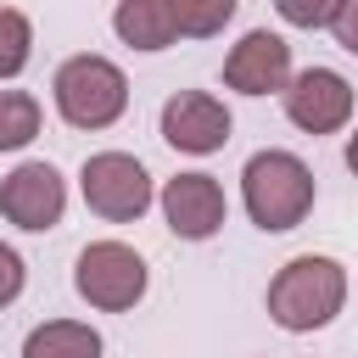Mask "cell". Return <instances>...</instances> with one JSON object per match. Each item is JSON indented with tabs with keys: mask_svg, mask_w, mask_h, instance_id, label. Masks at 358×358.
I'll return each instance as SVG.
<instances>
[{
	"mask_svg": "<svg viewBox=\"0 0 358 358\" xmlns=\"http://www.w3.org/2000/svg\"><path fill=\"white\" fill-rule=\"evenodd\" d=\"M78 196L106 224H134L157 207V179L134 151H90L78 168Z\"/></svg>",
	"mask_w": 358,
	"mask_h": 358,
	"instance_id": "obj_5",
	"label": "cell"
},
{
	"mask_svg": "<svg viewBox=\"0 0 358 358\" xmlns=\"http://www.w3.org/2000/svg\"><path fill=\"white\" fill-rule=\"evenodd\" d=\"M22 291H28V263H22V252H17L11 241H0V313H6Z\"/></svg>",
	"mask_w": 358,
	"mask_h": 358,
	"instance_id": "obj_17",
	"label": "cell"
},
{
	"mask_svg": "<svg viewBox=\"0 0 358 358\" xmlns=\"http://www.w3.org/2000/svg\"><path fill=\"white\" fill-rule=\"evenodd\" d=\"M157 134H162L179 157H213V151L229 145V134H235V112H229L224 95H213V90H179V95L162 101V112H157Z\"/></svg>",
	"mask_w": 358,
	"mask_h": 358,
	"instance_id": "obj_9",
	"label": "cell"
},
{
	"mask_svg": "<svg viewBox=\"0 0 358 358\" xmlns=\"http://www.w3.org/2000/svg\"><path fill=\"white\" fill-rule=\"evenodd\" d=\"M341 162H347V173L358 179V123L347 129V145H341Z\"/></svg>",
	"mask_w": 358,
	"mask_h": 358,
	"instance_id": "obj_19",
	"label": "cell"
},
{
	"mask_svg": "<svg viewBox=\"0 0 358 358\" xmlns=\"http://www.w3.org/2000/svg\"><path fill=\"white\" fill-rule=\"evenodd\" d=\"M291 45H285V34H274V28H246L229 50H224V90H235V95H280L285 84H291Z\"/></svg>",
	"mask_w": 358,
	"mask_h": 358,
	"instance_id": "obj_10",
	"label": "cell"
},
{
	"mask_svg": "<svg viewBox=\"0 0 358 358\" xmlns=\"http://www.w3.org/2000/svg\"><path fill=\"white\" fill-rule=\"evenodd\" d=\"M34 62V22L17 6H0V84H17Z\"/></svg>",
	"mask_w": 358,
	"mask_h": 358,
	"instance_id": "obj_15",
	"label": "cell"
},
{
	"mask_svg": "<svg viewBox=\"0 0 358 358\" xmlns=\"http://www.w3.org/2000/svg\"><path fill=\"white\" fill-rule=\"evenodd\" d=\"M313 201H319V179H313V168L296 151L263 145V151H252L241 162V207H246V218L263 235L296 229L313 213Z\"/></svg>",
	"mask_w": 358,
	"mask_h": 358,
	"instance_id": "obj_2",
	"label": "cell"
},
{
	"mask_svg": "<svg viewBox=\"0 0 358 358\" xmlns=\"http://www.w3.org/2000/svg\"><path fill=\"white\" fill-rule=\"evenodd\" d=\"M347 291H352V280H347L341 257H330V252H296L291 263L274 268V280L263 291V308H268V319L285 336H313V330H324L347 308Z\"/></svg>",
	"mask_w": 358,
	"mask_h": 358,
	"instance_id": "obj_1",
	"label": "cell"
},
{
	"mask_svg": "<svg viewBox=\"0 0 358 358\" xmlns=\"http://www.w3.org/2000/svg\"><path fill=\"white\" fill-rule=\"evenodd\" d=\"M73 291L95 313H134L151 291V263L129 241H90L73 257Z\"/></svg>",
	"mask_w": 358,
	"mask_h": 358,
	"instance_id": "obj_4",
	"label": "cell"
},
{
	"mask_svg": "<svg viewBox=\"0 0 358 358\" xmlns=\"http://www.w3.org/2000/svg\"><path fill=\"white\" fill-rule=\"evenodd\" d=\"M157 207H162L168 235H173V241H190V246L213 241V235L229 224V196H224V185H218L207 168H185V173L162 179Z\"/></svg>",
	"mask_w": 358,
	"mask_h": 358,
	"instance_id": "obj_8",
	"label": "cell"
},
{
	"mask_svg": "<svg viewBox=\"0 0 358 358\" xmlns=\"http://www.w3.org/2000/svg\"><path fill=\"white\" fill-rule=\"evenodd\" d=\"M341 6H347V0H274L280 22H291V28H302V34L330 28V22L341 17Z\"/></svg>",
	"mask_w": 358,
	"mask_h": 358,
	"instance_id": "obj_16",
	"label": "cell"
},
{
	"mask_svg": "<svg viewBox=\"0 0 358 358\" xmlns=\"http://www.w3.org/2000/svg\"><path fill=\"white\" fill-rule=\"evenodd\" d=\"M280 106H285L291 129H302V134L319 140V134L352 129L358 95H352V84H347V73H336V67H296L291 84L280 90Z\"/></svg>",
	"mask_w": 358,
	"mask_h": 358,
	"instance_id": "obj_7",
	"label": "cell"
},
{
	"mask_svg": "<svg viewBox=\"0 0 358 358\" xmlns=\"http://www.w3.org/2000/svg\"><path fill=\"white\" fill-rule=\"evenodd\" d=\"M50 106L67 129L101 134L129 112V73L101 50H78L50 73Z\"/></svg>",
	"mask_w": 358,
	"mask_h": 358,
	"instance_id": "obj_3",
	"label": "cell"
},
{
	"mask_svg": "<svg viewBox=\"0 0 358 358\" xmlns=\"http://www.w3.org/2000/svg\"><path fill=\"white\" fill-rule=\"evenodd\" d=\"M0 218L22 235H50L67 218V179L56 162L28 157L0 179Z\"/></svg>",
	"mask_w": 358,
	"mask_h": 358,
	"instance_id": "obj_6",
	"label": "cell"
},
{
	"mask_svg": "<svg viewBox=\"0 0 358 358\" xmlns=\"http://www.w3.org/2000/svg\"><path fill=\"white\" fill-rule=\"evenodd\" d=\"M106 341L84 319H45L22 336V358H101Z\"/></svg>",
	"mask_w": 358,
	"mask_h": 358,
	"instance_id": "obj_12",
	"label": "cell"
},
{
	"mask_svg": "<svg viewBox=\"0 0 358 358\" xmlns=\"http://www.w3.org/2000/svg\"><path fill=\"white\" fill-rule=\"evenodd\" d=\"M112 34H117V45H129L140 56H157V50L179 45L173 6L168 0H117L112 6Z\"/></svg>",
	"mask_w": 358,
	"mask_h": 358,
	"instance_id": "obj_11",
	"label": "cell"
},
{
	"mask_svg": "<svg viewBox=\"0 0 358 358\" xmlns=\"http://www.w3.org/2000/svg\"><path fill=\"white\" fill-rule=\"evenodd\" d=\"M330 34H336V45H341L347 56H358V0H347V6H341V17L330 22Z\"/></svg>",
	"mask_w": 358,
	"mask_h": 358,
	"instance_id": "obj_18",
	"label": "cell"
},
{
	"mask_svg": "<svg viewBox=\"0 0 358 358\" xmlns=\"http://www.w3.org/2000/svg\"><path fill=\"white\" fill-rule=\"evenodd\" d=\"M39 123H45L39 95L0 84V157H6V151H28V145L39 140Z\"/></svg>",
	"mask_w": 358,
	"mask_h": 358,
	"instance_id": "obj_13",
	"label": "cell"
},
{
	"mask_svg": "<svg viewBox=\"0 0 358 358\" xmlns=\"http://www.w3.org/2000/svg\"><path fill=\"white\" fill-rule=\"evenodd\" d=\"M168 6H173L179 39H218L241 11V0H168Z\"/></svg>",
	"mask_w": 358,
	"mask_h": 358,
	"instance_id": "obj_14",
	"label": "cell"
}]
</instances>
